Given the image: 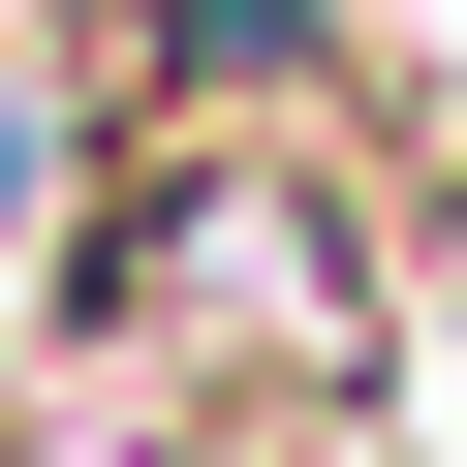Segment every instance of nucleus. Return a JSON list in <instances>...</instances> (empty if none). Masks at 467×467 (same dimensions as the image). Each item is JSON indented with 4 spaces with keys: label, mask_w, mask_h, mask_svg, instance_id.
Instances as JSON below:
<instances>
[{
    "label": "nucleus",
    "mask_w": 467,
    "mask_h": 467,
    "mask_svg": "<svg viewBox=\"0 0 467 467\" xmlns=\"http://www.w3.org/2000/svg\"><path fill=\"white\" fill-rule=\"evenodd\" d=\"M94 281H125L156 343H250V374H343V312H374V250H343L281 156H187V187H125V218H94Z\"/></svg>",
    "instance_id": "1"
}]
</instances>
